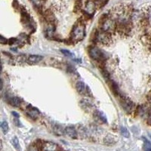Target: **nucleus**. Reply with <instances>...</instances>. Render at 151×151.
<instances>
[{"mask_svg": "<svg viewBox=\"0 0 151 151\" xmlns=\"http://www.w3.org/2000/svg\"><path fill=\"white\" fill-rule=\"evenodd\" d=\"M86 36L85 25L82 23H79L74 27L72 32V40L75 41H81Z\"/></svg>", "mask_w": 151, "mask_h": 151, "instance_id": "1", "label": "nucleus"}, {"mask_svg": "<svg viewBox=\"0 0 151 151\" xmlns=\"http://www.w3.org/2000/svg\"><path fill=\"white\" fill-rule=\"evenodd\" d=\"M116 24L115 21H113V19L106 18L104 20L102 24V30L105 31L106 33H111L115 30Z\"/></svg>", "mask_w": 151, "mask_h": 151, "instance_id": "2", "label": "nucleus"}, {"mask_svg": "<svg viewBox=\"0 0 151 151\" xmlns=\"http://www.w3.org/2000/svg\"><path fill=\"white\" fill-rule=\"evenodd\" d=\"M110 33H106L105 31L102 30L98 32L96 35V40H98L99 42L104 45H107L111 40V37H110Z\"/></svg>", "mask_w": 151, "mask_h": 151, "instance_id": "3", "label": "nucleus"}, {"mask_svg": "<svg viewBox=\"0 0 151 151\" xmlns=\"http://www.w3.org/2000/svg\"><path fill=\"white\" fill-rule=\"evenodd\" d=\"M120 104L123 110L128 113H131L134 110V103L125 97H122L120 99Z\"/></svg>", "mask_w": 151, "mask_h": 151, "instance_id": "4", "label": "nucleus"}, {"mask_svg": "<svg viewBox=\"0 0 151 151\" xmlns=\"http://www.w3.org/2000/svg\"><path fill=\"white\" fill-rule=\"evenodd\" d=\"M89 55L93 60L100 61V60H103L104 59V54L102 51L96 47H92L90 48Z\"/></svg>", "mask_w": 151, "mask_h": 151, "instance_id": "5", "label": "nucleus"}, {"mask_svg": "<svg viewBox=\"0 0 151 151\" xmlns=\"http://www.w3.org/2000/svg\"><path fill=\"white\" fill-rule=\"evenodd\" d=\"M42 151H60V147L57 144L51 141L44 142L42 144Z\"/></svg>", "mask_w": 151, "mask_h": 151, "instance_id": "6", "label": "nucleus"}, {"mask_svg": "<svg viewBox=\"0 0 151 151\" xmlns=\"http://www.w3.org/2000/svg\"><path fill=\"white\" fill-rule=\"evenodd\" d=\"M95 9H96V5H95L94 2L88 1V2H87L86 7H85V14L88 16L92 15L95 12Z\"/></svg>", "mask_w": 151, "mask_h": 151, "instance_id": "7", "label": "nucleus"}, {"mask_svg": "<svg viewBox=\"0 0 151 151\" xmlns=\"http://www.w3.org/2000/svg\"><path fill=\"white\" fill-rule=\"evenodd\" d=\"M65 133L68 137L73 138V139H76L78 137V133L77 131L76 130L75 128L73 126H67L65 129Z\"/></svg>", "mask_w": 151, "mask_h": 151, "instance_id": "8", "label": "nucleus"}, {"mask_svg": "<svg viewBox=\"0 0 151 151\" xmlns=\"http://www.w3.org/2000/svg\"><path fill=\"white\" fill-rule=\"evenodd\" d=\"M42 57L40 55H30L28 57V58L27 59V63L29 64H36L38 63H40L42 60Z\"/></svg>", "mask_w": 151, "mask_h": 151, "instance_id": "9", "label": "nucleus"}, {"mask_svg": "<svg viewBox=\"0 0 151 151\" xmlns=\"http://www.w3.org/2000/svg\"><path fill=\"white\" fill-rule=\"evenodd\" d=\"M76 90H77L78 92L81 94V95H85L86 94L88 91V88L86 87V86L85 85L84 83L83 82H77L76 85Z\"/></svg>", "mask_w": 151, "mask_h": 151, "instance_id": "10", "label": "nucleus"}, {"mask_svg": "<svg viewBox=\"0 0 151 151\" xmlns=\"http://www.w3.org/2000/svg\"><path fill=\"white\" fill-rule=\"evenodd\" d=\"M28 115L29 116V117H31L33 119H36L38 118L39 115H40V113L36 110V108H33V107H29V110L27 111Z\"/></svg>", "mask_w": 151, "mask_h": 151, "instance_id": "11", "label": "nucleus"}, {"mask_svg": "<svg viewBox=\"0 0 151 151\" xmlns=\"http://www.w3.org/2000/svg\"><path fill=\"white\" fill-rule=\"evenodd\" d=\"M52 129H53V132H55V134H56L57 135H63L64 132H65V131H64L63 128L59 125H53Z\"/></svg>", "mask_w": 151, "mask_h": 151, "instance_id": "12", "label": "nucleus"}, {"mask_svg": "<svg viewBox=\"0 0 151 151\" xmlns=\"http://www.w3.org/2000/svg\"><path fill=\"white\" fill-rule=\"evenodd\" d=\"M10 104L14 107H19L21 104V101L20 98H17V97H14V98H11Z\"/></svg>", "mask_w": 151, "mask_h": 151, "instance_id": "13", "label": "nucleus"}, {"mask_svg": "<svg viewBox=\"0 0 151 151\" xmlns=\"http://www.w3.org/2000/svg\"><path fill=\"white\" fill-rule=\"evenodd\" d=\"M94 116L96 117V119H98V120H100L102 122H106V118L105 116V115L102 112L96 111L94 113Z\"/></svg>", "mask_w": 151, "mask_h": 151, "instance_id": "14", "label": "nucleus"}, {"mask_svg": "<svg viewBox=\"0 0 151 151\" xmlns=\"http://www.w3.org/2000/svg\"><path fill=\"white\" fill-rule=\"evenodd\" d=\"M12 144H13L14 147L15 148L17 151L21 150V146H20V143H19L18 138H17V137H13V139H12Z\"/></svg>", "mask_w": 151, "mask_h": 151, "instance_id": "15", "label": "nucleus"}, {"mask_svg": "<svg viewBox=\"0 0 151 151\" xmlns=\"http://www.w3.org/2000/svg\"><path fill=\"white\" fill-rule=\"evenodd\" d=\"M144 150L151 151V143L147 138L144 137Z\"/></svg>", "mask_w": 151, "mask_h": 151, "instance_id": "16", "label": "nucleus"}, {"mask_svg": "<svg viewBox=\"0 0 151 151\" xmlns=\"http://www.w3.org/2000/svg\"><path fill=\"white\" fill-rule=\"evenodd\" d=\"M1 129H2V132H3L4 134H7L8 132H9V124H8L7 122H2L1 123Z\"/></svg>", "mask_w": 151, "mask_h": 151, "instance_id": "17", "label": "nucleus"}, {"mask_svg": "<svg viewBox=\"0 0 151 151\" xmlns=\"http://www.w3.org/2000/svg\"><path fill=\"white\" fill-rule=\"evenodd\" d=\"M83 0H76L75 2V12H77V11H79L82 7H83Z\"/></svg>", "mask_w": 151, "mask_h": 151, "instance_id": "18", "label": "nucleus"}, {"mask_svg": "<svg viewBox=\"0 0 151 151\" xmlns=\"http://www.w3.org/2000/svg\"><path fill=\"white\" fill-rule=\"evenodd\" d=\"M120 131H121V134H122V135L123 136V137H130V133H129V130H128L126 128L121 127Z\"/></svg>", "mask_w": 151, "mask_h": 151, "instance_id": "19", "label": "nucleus"}, {"mask_svg": "<svg viewBox=\"0 0 151 151\" xmlns=\"http://www.w3.org/2000/svg\"><path fill=\"white\" fill-rule=\"evenodd\" d=\"M32 2L34 3L37 8H41L42 5V0H32Z\"/></svg>", "mask_w": 151, "mask_h": 151, "instance_id": "20", "label": "nucleus"}, {"mask_svg": "<svg viewBox=\"0 0 151 151\" xmlns=\"http://www.w3.org/2000/svg\"><path fill=\"white\" fill-rule=\"evenodd\" d=\"M61 52L64 54L65 56H67V57H73V54L71 53L70 51H68V50L61 49Z\"/></svg>", "mask_w": 151, "mask_h": 151, "instance_id": "21", "label": "nucleus"}, {"mask_svg": "<svg viewBox=\"0 0 151 151\" xmlns=\"http://www.w3.org/2000/svg\"><path fill=\"white\" fill-rule=\"evenodd\" d=\"M0 39H1V40H0V43H1V44H5V43L7 42V40L5 39L2 36H1Z\"/></svg>", "mask_w": 151, "mask_h": 151, "instance_id": "22", "label": "nucleus"}, {"mask_svg": "<svg viewBox=\"0 0 151 151\" xmlns=\"http://www.w3.org/2000/svg\"><path fill=\"white\" fill-rule=\"evenodd\" d=\"M29 151H38V148L37 147L34 146V145H32V146L29 147Z\"/></svg>", "mask_w": 151, "mask_h": 151, "instance_id": "23", "label": "nucleus"}, {"mask_svg": "<svg viewBox=\"0 0 151 151\" xmlns=\"http://www.w3.org/2000/svg\"><path fill=\"white\" fill-rule=\"evenodd\" d=\"M15 42H16L15 39H11L10 40H9V43L10 44V45H12V44H14Z\"/></svg>", "mask_w": 151, "mask_h": 151, "instance_id": "24", "label": "nucleus"}, {"mask_svg": "<svg viewBox=\"0 0 151 151\" xmlns=\"http://www.w3.org/2000/svg\"><path fill=\"white\" fill-rule=\"evenodd\" d=\"M147 17H148V20H149V21H151V9H150L149 12H148Z\"/></svg>", "mask_w": 151, "mask_h": 151, "instance_id": "25", "label": "nucleus"}, {"mask_svg": "<svg viewBox=\"0 0 151 151\" xmlns=\"http://www.w3.org/2000/svg\"><path fill=\"white\" fill-rule=\"evenodd\" d=\"M12 114H13V115H14L16 118H18L19 117V115L17 114V113H16V112H12Z\"/></svg>", "mask_w": 151, "mask_h": 151, "instance_id": "26", "label": "nucleus"}]
</instances>
